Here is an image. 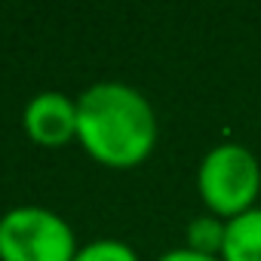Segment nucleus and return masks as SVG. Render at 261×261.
<instances>
[{
  "label": "nucleus",
  "mask_w": 261,
  "mask_h": 261,
  "mask_svg": "<svg viewBox=\"0 0 261 261\" xmlns=\"http://www.w3.org/2000/svg\"><path fill=\"white\" fill-rule=\"evenodd\" d=\"M77 142L105 166H139L157 145V114L133 86L95 83L77 98Z\"/></svg>",
  "instance_id": "f257e3e1"
},
{
  "label": "nucleus",
  "mask_w": 261,
  "mask_h": 261,
  "mask_svg": "<svg viewBox=\"0 0 261 261\" xmlns=\"http://www.w3.org/2000/svg\"><path fill=\"white\" fill-rule=\"evenodd\" d=\"M197 188L209 212L230 221L255 209L261 191V166L249 148L237 142H224L203 157L197 172Z\"/></svg>",
  "instance_id": "f03ea898"
},
{
  "label": "nucleus",
  "mask_w": 261,
  "mask_h": 261,
  "mask_svg": "<svg viewBox=\"0 0 261 261\" xmlns=\"http://www.w3.org/2000/svg\"><path fill=\"white\" fill-rule=\"evenodd\" d=\"M71 224L43 206H16L0 215V261H74Z\"/></svg>",
  "instance_id": "7ed1b4c3"
},
{
  "label": "nucleus",
  "mask_w": 261,
  "mask_h": 261,
  "mask_svg": "<svg viewBox=\"0 0 261 261\" xmlns=\"http://www.w3.org/2000/svg\"><path fill=\"white\" fill-rule=\"evenodd\" d=\"M25 133L40 148H62L77 139V101L65 92H37L22 114Z\"/></svg>",
  "instance_id": "20e7f679"
},
{
  "label": "nucleus",
  "mask_w": 261,
  "mask_h": 261,
  "mask_svg": "<svg viewBox=\"0 0 261 261\" xmlns=\"http://www.w3.org/2000/svg\"><path fill=\"white\" fill-rule=\"evenodd\" d=\"M221 261H261V209H249L227 221Z\"/></svg>",
  "instance_id": "39448f33"
},
{
  "label": "nucleus",
  "mask_w": 261,
  "mask_h": 261,
  "mask_svg": "<svg viewBox=\"0 0 261 261\" xmlns=\"http://www.w3.org/2000/svg\"><path fill=\"white\" fill-rule=\"evenodd\" d=\"M224 237H227V221L218 218V215H212V212L209 215H197L188 224V249H194L200 255L221 258Z\"/></svg>",
  "instance_id": "423d86ee"
},
{
  "label": "nucleus",
  "mask_w": 261,
  "mask_h": 261,
  "mask_svg": "<svg viewBox=\"0 0 261 261\" xmlns=\"http://www.w3.org/2000/svg\"><path fill=\"white\" fill-rule=\"evenodd\" d=\"M74 261H139V255L123 240H92L77 249Z\"/></svg>",
  "instance_id": "0eeeda50"
},
{
  "label": "nucleus",
  "mask_w": 261,
  "mask_h": 261,
  "mask_svg": "<svg viewBox=\"0 0 261 261\" xmlns=\"http://www.w3.org/2000/svg\"><path fill=\"white\" fill-rule=\"evenodd\" d=\"M157 261H221V258H212V255H200V252H194V249H172V252H166V255H160Z\"/></svg>",
  "instance_id": "6e6552de"
}]
</instances>
